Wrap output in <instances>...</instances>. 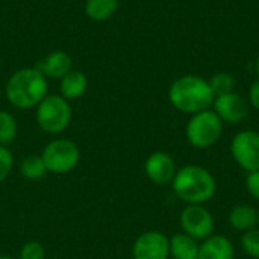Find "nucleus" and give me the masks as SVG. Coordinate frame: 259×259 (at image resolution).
Listing matches in <instances>:
<instances>
[{"instance_id":"f257e3e1","label":"nucleus","mask_w":259,"mask_h":259,"mask_svg":"<svg viewBox=\"0 0 259 259\" xmlns=\"http://www.w3.org/2000/svg\"><path fill=\"white\" fill-rule=\"evenodd\" d=\"M47 77L36 67L20 68L6 82L5 94L8 102L18 109L36 108L49 94Z\"/></svg>"},{"instance_id":"f03ea898","label":"nucleus","mask_w":259,"mask_h":259,"mask_svg":"<svg viewBox=\"0 0 259 259\" xmlns=\"http://www.w3.org/2000/svg\"><path fill=\"white\" fill-rule=\"evenodd\" d=\"M214 93L209 82L196 74L178 77L168 88V100L178 111L184 114H197L209 109L214 103Z\"/></svg>"},{"instance_id":"7ed1b4c3","label":"nucleus","mask_w":259,"mask_h":259,"mask_svg":"<svg viewBox=\"0 0 259 259\" xmlns=\"http://www.w3.org/2000/svg\"><path fill=\"white\" fill-rule=\"evenodd\" d=\"M171 187L175 194L187 205H203L209 202L217 191V182L212 173L196 164L179 168Z\"/></svg>"},{"instance_id":"20e7f679","label":"nucleus","mask_w":259,"mask_h":259,"mask_svg":"<svg viewBox=\"0 0 259 259\" xmlns=\"http://www.w3.org/2000/svg\"><path fill=\"white\" fill-rule=\"evenodd\" d=\"M38 126L47 134H61L71 121V108L61 94H47L36 106Z\"/></svg>"},{"instance_id":"39448f33","label":"nucleus","mask_w":259,"mask_h":259,"mask_svg":"<svg viewBox=\"0 0 259 259\" xmlns=\"http://www.w3.org/2000/svg\"><path fill=\"white\" fill-rule=\"evenodd\" d=\"M223 132V121L212 109L193 114L187 124V140L196 149H208L214 146Z\"/></svg>"},{"instance_id":"423d86ee","label":"nucleus","mask_w":259,"mask_h":259,"mask_svg":"<svg viewBox=\"0 0 259 259\" xmlns=\"http://www.w3.org/2000/svg\"><path fill=\"white\" fill-rule=\"evenodd\" d=\"M41 158L47 167V171L62 175L71 171L77 165L80 153L73 141L65 138H58L50 141L44 147Z\"/></svg>"},{"instance_id":"0eeeda50","label":"nucleus","mask_w":259,"mask_h":259,"mask_svg":"<svg viewBox=\"0 0 259 259\" xmlns=\"http://www.w3.org/2000/svg\"><path fill=\"white\" fill-rule=\"evenodd\" d=\"M231 153L247 173L259 170V132L250 129L238 132L231 141Z\"/></svg>"},{"instance_id":"6e6552de","label":"nucleus","mask_w":259,"mask_h":259,"mask_svg":"<svg viewBox=\"0 0 259 259\" xmlns=\"http://www.w3.org/2000/svg\"><path fill=\"white\" fill-rule=\"evenodd\" d=\"M181 226L184 234L203 241L214 232V217L203 205H187L181 212Z\"/></svg>"},{"instance_id":"1a4fd4ad","label":"nucleus","mask_w":259,"mask_h":259,"mask_svg":"<svg viewBox=\"0 0 259 259\" xmlns=\"http://www.w3.org/2000/svg\"><path fill=\"white\" fill-rule=\"evenodd\" d=\"M134 259H168L170 238L159 231H149L141 234L132 247Z\"/></svg>"},{"instance_id":"9d476101","label":"nucleus","mask_w":259,"mask_h":259,"mask_svg":"<svg viewBox=\"0 0 259 259\" xmlns=\"http://www.w3.org/2000/svg\"><path fill=\"white\" fill-rule=\"evenodd\" d=\"M214 112L220 117L223 123H240L249 114L247 100L238 93H229L223 96H217L214 99Z\"/></svg>"},{"instance_id":"9b49d317","label":"nucleus","mask_w":259,"mask_h":259,"mask_svg":"<svg viewBox=\"0 0 259 259\" xmlns=\"http://www.w3.org/2000/svg\"><path fill=\"white\" fill-rule=\"evenodd\" d=\"M144 171L147 178L156 185H168L176 175L175 159L165 152H153L144 162Z\"/></svg>"},{"instance_id":"f8f14e48","label":"nucleus","mask_w":259,"mask_h":259,"mask_svg":"<svg viewBox=\"0 0 259 259\" xmlns=\"http://www.w3.org/2000/svg\"><path fill=\"white\" fill-rule=\"evenodd\" d=\"M36 68L49 79H62L68 71L73 70V59L64 50H55L49 53Z\"/></svg>"},{"instance_id":"ddd939ff","label":"nucleus","mask_w":259,"mask_h":259,"mask_svg":"<svg viewBox=\"0 0 259 259\" xmlns=\"http://www.w3.org/2000/svg\"><path fill=\"white\" fill-rule=\"evenodd\" d=\"M197 259H234V244L223 235H211L202 241Z\"/></svg>"},{"instance_id":"4468645a","label":"nucleus","mask_w":259,"mask_h":259,"mask_svg":"<svg viewBox=\"0 0 259 259\" xmlns=\"http://www.w3.org/2000/svg\"><path fill=\"white\" fill-rule=\"evenodd\" d=\"M88 88V79L87 76L79 71V70H71L68 71L59 83V91L61 96L67 100H76L85 94Z\"/></svg>"},{"instance_id":"2eb2a0df","label":"nucleus","mask_w":259,"mask_h":259,"mask_svg":"<svg viewBox=\"0 0 259 259\" xmlns=\"http://www.w3.org/2000/svg\"><path fill=\"white\" fill-rule=\"evenodd\" d=\"M199 249V241L184 232L170 238V255L175 259H197Z\"/></svg>"},{"instance_id":"dca6fc26","label":"nucleus","mask_w":259,"mask_h":259,"mask_svg":"<svg viewBox=\"0 0 259 259\" xmlns=\"http://www.w3.org/2000/svg\"><path fill=\"white\" fill-rule=\"evenodd\" d=\"M229 223L234 229L247 232L258 225V209L250 205H237L229 212Z\"/></svg>"},{"instance_id":"f3484780","label":"nucleus","mask_w":259,"mask_h":259,"mask_svg":"<svg viewBox=\"0 0 259 259\" xmlns=\"http://www.w3.org/2000/svg\"><path fill=\"white\" fill-rule=\"evenodd\" d=\"M118 9V0H87L85 14L93 21L109 20Z\"/></svg>"},{"instance_id":"a211bd4d","label":"nucleus","mask_w":259,"mask_h":259,"mask_svg":"<svg viewBox=\"0 0 259 259\" xmlns=\"http://www.w3.org/2000/svg\"><path fill=\"white\" fill-rule=\"evenodd\" d=\"M20 173L30 181H38L41 178H44V175L47 173V167L42 161L41 156L38 155H30L26 156L21 162H20Z\"/></svg>"},{"instance_id":"6ab92c4d","label":"nucleus","mask_w":259,"mask_h":259,"mask_svg":"<svg viewBox=\"0 0 259 259\" xmlns=\"http://www.w3.org/2000/svg\"><path fill=\"white\" fill-rule=\"evenodd\" d=\"M209 87L214 93V96H223V94H229V93H234V88H235V79L231 73H226V71H220V73H215L209 80Z\"/></svg>"},{"instance_id":"aec40b11","label":"nucleus","mask_w":259,"mask_h":259,"mask_svg":"<svg viewBox=\"0 0 259 259\" xmlns=\"http://www.w3.org/2000/svg\"><path fill=\"white\" fill-rule=\"evenodd\" d=\"M17 137V121L8 111H0V144L8 146Z\"/></svg>"},{"instance_id":"412c9836","label":"nucleus","mask_w":259,"mask_h":259,"mask_svg":"<svg viewBox=\"0 0 259 259\" xmlns=\"http://www.w3.org/2000/svg\"><path fill=\"white\" fill-rule=\"evenodd\" d=\"M241 247L249 256L259 259V229L253 228L243 234Z\"/></svg>"},{"instance_id":"4be33fe9","label":"nucleus","mask_w":259,"mask_h":259,"mask_svg":"<svg viewBox=\"0 0 259 259\" xmlns=\"http://www.w3.org/2000/svg\"><path fill=\"white\" fill-rule=\"evenodd\" d=\"M46 250L41 243L38 241H29L26 243L20 250V259H44Z\"/></svg>"},{"instance_id":"5701e85b","label":"nucleus","mask_w":259,"mask_h":259,"mask_svg":"<svg viewBox=\"0 0 259 259\" xmlns=\"http://www.w3.org/2000/svg\"><path fill=\"white\" fill-rule=\"evenodd\" d=\"M12 165H14V156L11 150L6 146L0 144V182H3L9 176Z\"/></svg>"},{"instance_id":"b1692460","label":"nucleus","mask_w":259,"mask_h":259,"mask_svg":"<svg viewBox=\"0 0 259 259\" xmlns=\"http://www.w3.org/2000/svg\"><path fill=\"white\" fill-rule=\"evenodd\" d=\"M246 190L255 200H259V170L247 173V176H246Z\"/></svg>"},{"instance_id":"393cba45","label":"nucleus","mask_w":259,"mask_h":259,"mask_svg":"<svg viewBox=\"0 0 259 259\" xmlns=\"http://www.w3.org/2000/svg\"><path fill=\"white\" fill-rule=\"evenodd\" d=\"M249 103L252 105V108H255L256 111H259V79L255 80L250 85V90H249Z\"/></svg>"},{"instance_id":"a878e982","label":"nucleus","mask_w":259,"mask_h":259,"mask_svg":"<svg viewBox=\"0 0 259 259\" xmlns=\"http://www.w3.org/2000/svg\"><path fill=\"white\" fill-rule=\"evenodd\" d=\"M255 70H256V74H258V77H259V55H258V58H256V64H255Z\"/></svg>"},{"instance_id":"bb28decb","label":"nucleus","mask_w":259,"mask_h":259,"mask_svg":"<svg viewBox=\"0 0 259 259\" xmlns=\"http://www.w3.org/2000/svg\"><path fill=\"white\" fill-rule=\"evenodd\" d=\"M0 259H14V258H11V256H6V255H0Z\"/></svg>"},{"instance_id":"cd10ccee","label":"nucleus","mask_w":259,"mask_h":259,"mask_svg":"<svg viewBox=\"0 0 259 259\" xmlns=\"http://www.w3.org/2000/svg\"><path fill=\"white\" fill-rule=\"evenodd\" d=\"M258 225H259V209H258Z\"/></svg>"}]
</instances>
